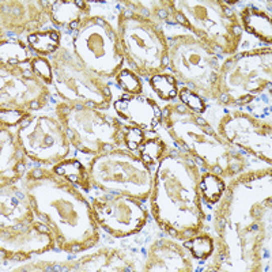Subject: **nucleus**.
I'll return each instance as SVG.
<instances>
[{"label": "nucleus", "mask_w": 272, "mask_h": 272, "mask_svg": "<svg viewBox=\"0 0 272 272\" xmlns=\"http://www.w3.org/2000/svg\"><path fill=\"white\" fill-rule=\"evenodd\" d=\"M29 42L38 52H52L56 49V46L59 44V35L54 31L40 33V34L31 35L29 38Z\"/></svg>", "instance_id": "obj_1"}, {"label": "nucleus", "mask_w": 272, "mask_h": 272, "mask_svg": "<svg viewBox=\"0 0 272 272\" xmlns=\"http://www.w3.org/2000/svg\"><path fill=\"white\" fill-rule=\"evenodd\" d=\"M153 87L154 90L158 93L162 98H173L174 95L177 94V87H176V82L172 76L168 75H159L153 78Z\"/></svg>", "instance_id": "obj_2"}, {"label": "nucleus", "mask_w": 272, "mask_h": 272, "mask_svg": "<svg viewBox=\"0 0 272 272\" xmlns=\"http://www.w3.org/2000/svg\"><path fill=\"white\" fill-rule=\"evenodd\" d=\"M202 189H203V195L208 200L211 202H215L219 199L221 193L223 191V184L221 180H218L217 177H213V176H208L202 181Z\"/></svg>", "instance_id": "obj_3"}, {"label": "nucleus", "mask_w": 272, "mask_h": 272, "mask_svg": "<svg viewBox=\"0 0 272 272\" xmlns=\"http://www.w3.org/2000/svg\"><path fill=\"white\" fill-rule=\"evenodd\" d=\"M187 247L192 251V253L196 258H207L213 251V241L208 237L195 238L192 243L187 244Z\"/></svg>", "instance_id": "obj_4"}, {"label": "nucleus", "mask_w": 272, "mask_h": 272, "mask_svg": "<svg viewBox=\"0 0 272 272\" xmlns=\"http://www.w3.org/2000/svg\"><path fill=\"white\" fill-rule=\"evenodd\" d=\"M181 99H183L184 104H187L191 109L196 110V112H203L204 110V102L199 98L198 95L193 94L191 91H183L181 93Z\"/></svg>", "instance_id": "obj_5"}, {"label": "nucleus", "mask_w": 272, "mask_h": 272, "mask_svg": "<svg viewBox=\"0 0 272 272\" xmlns=\"http://www.w3.org/2000/svg\"><path fill=\"white\" fill-rule=\"evenodd\" d=\"M120 83L123 84V87L127 91H131V93H135L139 90V80L138 78L135 76L134 74H131L128 71H124L120 75Z\"/></svg>", "instance_id": "obj_6"}, {"label": "nucleus", "mask_w": 272, "mask_h": 272, "mask_svg": "<svg viewBox=\"0 0 272 272\" xmlns=\"http://www.w3.org/2000/svg\"><path fill=\"white\" fill-rule=\"evenodd\" d=\"M33 67H34V69L37 71V74H40L41 76L44 78V79L50 80L49 64H48L45 60H42V59L35 60L34 63H33Z\"/></svg>", "instance_id": "obj_7"}, {"label": "nucleus", "mask_w": 272, "mask_h": 272, "mask_svg": "<svg viewBox=\"0 0 272 272\" xmlns=\"http://www.w3.org/2000/svg\"><path fill=\"white\" fill-rule=\"evenodd\" d=\"M142 139H143V135H142V132H140L139 129L132 128V129H129V132H128V135H127L125 140H127V144H128L131 149H135V147H136V146H139V143L142 142Z\"/></svg>", "instance_id": "obj_8"}, {"label": "nucleus", "mask_w": 272, "mask_h": 272, "mask_svg": "<svg viewBox=\"0 0 272 272\" xmlns=\"http://www.w3.org/2000/svg\"><path fill=\"white\" fill-rule=\"evenodd\" d=\"M158 155L159 153H158V146H157V144H154V143L149 144V146L143 150V158L146 159L149 163L154 162L155 159L158 158Z\"/></svg>", "instance_id": "obj_9"}]
</instances>
